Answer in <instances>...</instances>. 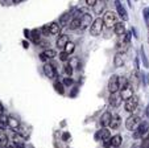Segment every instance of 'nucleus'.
Segmentation results:
<instances>
[{
    "mask_svg": "<svg viewBox=\"0 0 149 148\" xmlns=\"http://www.w3.org/2000/svg\"><path fill=\"white\" fill-rule=\"evenodd\" d=\"M118 21H119L118 16H116V13H113V12H106V13L103 15V22H104V25L107 27V28L113 27Z\"/></svg>",
    "mask_w": 149,
    "mask_h": 148,
    "instance_id": "nucleus-1",
    "label": "nucleus"
},
{
    "mask_svg": "<svg viewBox=\"0 0 149 148\" xmlns=\"http://www.w3.org/2000/svg\"><path fill=\"white\" fill-rule=\"evenodd\" d=\"M103 27H104V22H103V19H96L93 21L91 24V28H90V32L93 36H99L103 31Z\"/></svg>",
    "mask_w": 149,
    "mask_h": 148,
    "instance_id": "nucleus-2",
    "label": "nucleus"
},
{
    "mask_svg": "<svg viewBox=\"0 0 149 148\" xmlns=\"http://www.w3.org/2000/svg\"><path fill=\"white\" fill-rule=\"evenodd\" d=\"M139 124H140V118L136 116V115L130 116L125 122V127H127V130H130V131H136Z\"/></svg>",
    "mask_w": 149,
    "mask_h": 148,
    "instance_id": "nucleus-3",
    "label": "nucleus"
},
{
    "mask_svg": "<svg viewBox=\"0 0 149 148\" xmlns=\"http://www.w3.org/2000/svg\"><path fill=\"white\" fill-rule=\"evenodd\" d=\"M120 89V78L118 76H112L108 81V91L112 93H118V90Z\"/></svg>",
    "mask_w": 149,
    "mask_h": 148,
    "instance_id": "nucleus-4",
    "label": "nucleus"
},
{
    "mask_svg": "<svg viewBox=\"0 0 149 148\" xmlns=\"http://www.w3.org/2000/svg\"><path fill=\"white\" fill-rule=\"evenodd\" d=\"M137 105H139L137 98L133 95V97H131L130 99H127V101H125L124 109H125V111H128V112H133L136 109H137Z\"/></svg>",
    "mask_w": 149,
    "mask_h": 148,
    "instance_id": "nucleus-5",
    "label": "nucleus"
},
{
    "mask_svg": "<svg viewBox=\"0 0 149 148\" xmlns=\"http://www.w3.org/2000/svg\"><path fill=\"white\" fill-rule=\"evenodd\" d=\"M146 132H148V123L143 122V123H140L139 127L136 128L135 134H133V137H135V139H140V137H143Z\"/></svg>",
    "mask_w": 149,
    "mask_h": 148,
    "instance_id": "nucleus-6",
    "label": "nucleus"
},
{
    "mask_svg": "<svg viewBox=\"0 0 149 148\" xmlns=\"http://www.w3.org/2000/svg\"><path fill=\"white\" fill-rule=\"evenodd\" d=\"M95 139L96 140H103V142H107L108 139H111V134H110V131H108L106 127H103V128H100L95 134Z\"/></svg>",
    "mask_w": 149,
    "mask_h": 148,
    "instance_id": "nucleus-7",
    "label": "nucleus"
},
{
    "mask_svg": "<svg viewBox=\"0 0 149 148\" xmlns=\"http://www.w3.org/2000/svg\"><path fill=\"white\" fill-rule=\"evenodd\" d=\"M121 101H123V98H121L120 93H112V94L110 95V99H108L110 106H112V107H119Z\"/></svg>",
    "mask_w": 149,
    "mask_h": 148,
    "instance_id": "nucleus-8",
    "label": "nucleus"
},
{
    "mask_svg": "<svg viewBox=\"0 0 149 148\" xmlns=\"http://www.w3.org/2000/svg\"><path fill=\"white\" fill-rule=\"evenodd\" d=\"M120 95H121V98H123L124 101L130 99L131 97H133V90H132V87H131L128 83H125V86H124L123 89H121Z\"/></svg>",
    "mask_w": 149,
    "mask_h": 148,
    "instance_id": "nucleus-9",
    "label": "nucleus"
},
{
    "mask_svg": "<svg viewBox=\"0 0 149 148\" xmlns=\"http://www.w3.org/2000/svg\"><path fill=\"white\" fill-rule=\"evenodd\" d=\"M44 73H45L49 78H54V77H57V72H56V69H54V66L52 64L44 65Z\"/></svg>",
    "mask_w": 149,
    "mask_h": 148,
    "instance_id": "nucleus-10",
    "label": "nucleus"
},
{
    "mask_svg": "<svg viewBox=\"0 0 149 148\" xmlns=\"http://www.w3.org/2000/svg\"><path fill=\"white\" fill-rule=\"evenodd\" d=\"M111 120H112V114L110 111H106L100 118V124L103 127H107V126H110Z\"/></svg>",
    "mask_w": 149,
    "mask_h": 148,
    "instance_id": "nucleus-11",
    "label": "nucleus"
},
{
    "mask_svg": "<svg viewBox=\"0 0 149 148\" xmlns=\"http://www.w3.org/2000/svg\"><path fill=\"white\" fill-rule=\"evenodd\" d=\"M8 127H11L15 132H19V128L21 126H20L19 119H16L15 116H8Z\"/></svg>",
    "mask_w": 149,
    "mask_h": 148,
    "instance_id": "nucleus-12",
    "label": "nucleus"
},
{
    "mask_svg": "<svg viewBox=\"0 0 149 148\" xmlns=\"http://www.w3.org/2000/svg\"><path fill=\"white\" fill-rule=\"evenodd\" d=\"M115 6H116V9H118V15H119V16L123 17L124 20L128 19V15H127V12H125V8L121 6L120 0H116V1H115Z\"/></svg>",
    "mask_w": 149,
    "mask_h": 148,
    "instance_id": "nucleus-13",
    "label": "nucleus"
},
{
    "mask_svg": "<svg viewBox=\"0 0 149 148\" xmlns=\"http://www.w3.org/2000/svg\"><path fill=\"white\" fill-rule=\"evenodd\" d=\"M69 42V36L68 34H61V36L57 39V48H59V49H63V48L66 46V44Z\"/></svg>",
    "mask_w": 149,
    "mask_h": 148,
    "instance_id": "nucleus-14",
    "label": "nucleus"
},
{
    "mask_svg": "<svg viewBox=\"0 0 149 148\" xmlns=\"http://www.w3.org/2000/svg\"><path fill=\"white\" fill-rule=\"evenodd\" d=\"M82 27H83V28H87L88 25H91V24H93V17H91V15L90 13H84L83 16H82Z\"/></svg>",
    "mask_w": 149,
    "mask_h": 148,
    "instance_id": "nucleus-15",
    "label": "nucleus"
},
{
    "mask_svg": "<svg viewBox=\"0 0 149 148\" xmlns=\"http://www.w3.org/2000/svg\"><path fill=\"white\" fill-rule=\"evenodd\" d=\"M113 32H115L116 34H119V36L125 33V27H124L123 22H120V21L116 22L115 25H113Z\"/></svg>",
    "mask_w": 149,
    "mask_h": 148,
    "instance_id": "nucleus-16",
    "label": "nucleus"
},
{
    "mask_svg": "<svg viewBox=\"0 0 149 148\" xmlns=\"http://www.w3.org/2000/svg\"><path fill=\"white\" fill-rule=\"evenodd\" d=\"M49 32H50V34H59V32H61V25H59L58 22H52V24H49Z\"/></svg>",
    "mask_w": 149,
    "mask_h": 148,
    "instance_id": "nucleus-17",
    "label": "nucleus"
},
{
    "mask_svg": "<svg viewBox=\"0 0 149 148\" xmlns=\"http://www.w3.org/2000/svg\"><path fill=\"white\" fill-rule=\"evenodd\" d=\"M121 142H123V139H121L120 135H115V136H112V137L110 139V144L112 145V147H115V148L120 147V145H121Z\"/></svg>",
    "mask_w": 149,
    "mask_h": 148,
    "instance_id": "nucleus-18",
    "label": "nucleus"
},
{
    "mask_svg": "<svg viewBox=\"0 0 149 148\" xmlns=\"http://www.w3.org/2000/svg\"><path fill=\"white\" fill-rule=\"evenodd\" d=\"M81 25H82V20L79 19V17H73V19L70 20V24H69L70 29H78Z\"/></svg>",
    "mask_w": 149,
    "mask_h": 148,
    "instance_id": "nucleus-19",
    "label": "nucleus"
},
{
    "mask_svg": "<svg viewBox=\"0 0 149 148\" xmlns=\"http://www.w3.org/2000/svg\"><path fill=\"white\" fill-rule=\"evenodd\" d=\"M120 123H121L120 115H115V116H112V120H111V123H110V127L113 130H116L119 126H120Z\"/></svg>",
    "mask_w": 149,
    "mask_h": 148,
    "instance_id": "nucleus-20",
    "label": "nucleus"
},
{
    "mask_svg": "<svg viewBox=\"0 0 149 148\" xmlns=\"http://www.w3.org/2000/svg\"><path fill=\"white\" fill-rule=\"evenodd\" d=\"M63 49H65V52L69 54V56H70L71 53H74V49H75V44H74V42H71V41H69L68 44H66V46L63 48Z\"/></svg>",
    "mask_w": 149,
    "mask_h": 148,
    "instance_id": "nucleus-21",
    "label": "nucleus"
},
{
    "mask_svg": "<svg viewBox=\"0 0 149 148\" xmlns=\"http://www.w3.org/2000/svg\"><path fill=\"white\" fill-rule=\"evenodd\" d=\"M9 144L8 142V136H6V135H0V147L1 148H7Z\"/></svg>",
    "mask_w": 149,
    "mask_h": 148,
    "instance_id": "nucleus-22",
    "label": "nucleus"
},
{
    "mask_svg": "<svg viewBox=\"0 0 149 148\" xmlns=\"http://www.w3.org/2000/svg\"><path fill=\"white\" fill-rule=\"evenodd\" d=\"M8 127V116L0 115V128H7Z\"/></svg>",
    "mask_w": 149,
    "mask_h": 148,
    "instance_id": "nucleus-23",
    "label": "nucleus"
},
{
    "mask_svg": "<svg viewBox=\"0 0 149 148\" xmlns=\"http://www.w3.org/2000/svg\"><path fill=\"white\" fill-rule=\"evenodd\" d=\"M44 54L46 56V58L48 60H52V58H54V57L57 56V53L53 51V49H46V51H44Z\"/></svg>",
    "mask_w": 149,
    "mask_h": 148,
    "instance_id": "nucleus-24",
    "label": "nucleus"
},
{
    "mask_svg": "<svg viewBox=\"0 0 149 148\" xmlns=\"http://www.w3.org/2000/svg\"><path fill=\"white\" fill-rule=\"evenodd\" d=\"M113 62H115V66H119V67L123 66V64H124V61H123L120 54H116L115 58H113Z\"/></svg>",
    "mask_w": 149,
    "mask_h": 148,
    "instance_id": "nucleus-25",
    "label": "nucleus"
},
{
    "mask_svg": "<svg viewBox=\"0 0 149 148\" xmlns=\"http://www.w3.org/2000/svg\"><path fill=\"white\" fill-rule=\"evenodd\" d=\"M63 86H65V85H62L61 82H56V83H54V89H56L57 91L59 93V94H63V93H65V89H63Z\"/></svg>",
    "mask_w": 149,
    "mask_h": 148,
    "instance_id": "nucleus-26",
    "label": "nucleus"
},
{
    "mask_svg": "<svg viewBox=\"0 0 149 148\" xmlns=\"http://www.w3.org/2000/svg\"><path fill=\"white\" fill-rule=\"evenodd\" d=\"M32 40H33V42H36V44H40V33H38V31L32 32Z\"/></svg>",
    "mask_w": 149,
    "mask_h": 148,
    "instance_id": "nucleus-27",
    "label": "nucleus"
},
{
    "mask_svg": "<svg viewBox=\"0 0 149 148\" xmlns=\"http://www.w3.org/2000/svg\"><path fill=\"white\" fill-rule=\"evenodd\" d=\"M59 20H61L62 24H65V22H70V12H68V13H65V15H62Z\"/></svg>",
    "mask_w": 149,
    "mask_h": 148,
    "instance_id": "nucleus-28",
    "label": "nucleus"
},
{
    "mask_svg": "<svg viewBox=\"0 0 149 148\" xmlns=\"http://www.w3.org/2000/svg\"><path fill=\"white\" fill-rule=\"evenodd\" d=\"M78 58H71L70 60V61H69V66H71V67H73V69H74V67H77V66H78Z\"/></svg>",
    "mask_w": 149,
    "mask_h": 148,
    "instance_id": "nucleus-29",
    "label": "nucleus"
},
{
    "mask_svg": "<svg viewBox=\"0 0 149 148\" xmlns=\"http://www.w3.org/2000/svg\"><path fill=\"white\" fill-rule=\"evenodd\" d=\"M68 57H69V54L66 53L65 51L59 53V60H61V61H66V60H68Z\"/></svg>",
    "mask_w": 149,
    "mask_h": 148,
    "instance_id": "nucleus-30",
    "label": "nucleus"
},
{
    "mask_svg": "<svg viewBox=\"0 0 149 148\" xmlns=\"http://www.w3.org/2000/svg\"><path fill=\"white\" fill-rule=\"evenodd\" d=\"M73 83H74V81L71 78H63V85L65 86H71Z\"/></svg>",
    "mask_w": 149,
    "mask_h": 148,
    "instance_id": "nucleus-31",
    "label": "nucleus"
},
{
    "mask_svg": "<svg viewBox=\"0 0 149 148\" xmlns=\"http://www.w3.org/2000/svg\"><path fill=\"white\" fill-rule=\"evenodd\" d=\"M96 3H98V0H86V4L88 7H95Z\"/></svg>",
    "mask_w": 149,
    "mask_h": 148,
    "instance_id": "nucleus-32",
    "label": "nucleus"
},
{
    "mask_svg": "<svg viewBox=\"0 0 149 148\" xmlns=\"http://www.w3.org/2000/svg\"><path fill=\"white\" fill-rule=\"evenodd\" d=\"M95 8H96L95 12H98V13H102V12H103V9H104V6H103V4H102V6H98V3H96Z\"/></svg>",
    "mask_w": 149,
    "mask_h": 148,
    "instance_id": "nucleus-33",
    "label": "nucleus"
},
{
    "mask_svg": "<svg viewBox=\"0 0 149 148\" xmlns=\"http://www.w3.org/2000/svg\"><path fill=\"white\" fill-rule=\"evenodd\" d=\"M65 72L68 73V76H71V73H73V67L69 66V65H66V66H65Z\"/></svg>",
    "mask_w": 149,
    "mask_h": 148,
    "instance_id": "nucleus-34",
    "label": "nucleus"
},
{
    "mask_svg": "<svg viewBox=\"0 0 149 148\" xmlns=\"http://www.w3.org/2000/svg\"><path fill=\"white\" fill-rule=\"evenodd\" d=\"M42 32H44V34H50V32H49V25L44 27V28H42Z\"/></svg>",
    "mask_w": 149,
    "mask_h": 148,
    "instance_id": "nucleus-35",
    "label": "nucleus"
},
{
    "mask_svg": "<svg viewBox=\"0 0 149 148\" xmlns=\"http://www.w3.org/2000/svg\"><path fill=\"white\" fill-rule=\"evenodd\" d=\"M143 147H144V148H149V137H148V139H145V140H144V143H143Z\"/></svg>",
    "mask_w": 149,
    "mask_h": 148,
    "instance_id": "nucleus-36",
    "label": "nucleus"
},
{
    "mask_svg": "<svg viewBox=\"0 0 149 148\" xmlns=\"http://www.w3.org/2000/svg\"><path fill=\"white\" fill-rule=\"evenodd\" d=\"M40 58H41L42 61H46V60H48V58H46V56H45V54H44V53H42V54H40Z\"/></svg>",
    "mask_w": 149,
    "mask_h": 148,
    "instance_id": "nucleus-37",
    "label": "nucleus"
},
{
    "mask_svg": "<svg viewBox=\"0 0 149 148\" xmlns=\"http://www.w3.org/2000/svg\"><path fill=\"white\" fill-rule=\"evenodd\" d=\"M69 136H70V135H69L68 132H66V134H63V140H69V139H70Z\"/></svg>",
    "mask_w": 149,
    "mask_h": 148,
    "instance_id": "nucleus-38",
    "label": "nucleus"
},
{
    "mask_svg": "<svg viewBox=\"0 0 149 148\" xmlns=\"http://www.w3.org/2000/svg\"><path fill=\"white\" fill-rule=\"evenodd\" d=\"M1 112H3V105L0 103V115H1Z\"/></svg>",
    "mask_w": 149,
    "mask_h": 148,
    "instance_id": "nucleus-39",
    "label": "nucleus"
},
{
    "mask_svg": "<svg viewBox=\"0 0 149 148\" xmlns=\"http://www.w3.org/2000/svg\"><path fill=\"white\" fill-rule=\"evenodd\" d=\"M15 3H20V1H21V0H13Z\"/></svg>",
    "mask_w": 149,
    "mask_h": 148,
    "instance_id": "nucleus-40",
    "label": "nucleus"
},
{
    "mask_svg": "<svg viewBox=\"0 0 149 148\" xmlns=\"http://www.w3.org/2000/svg\"><path fill=\"white\" fill-rule=\"evenodd\" d=\"M135 148H144V147H135Z\"/></svg>",
    "mask_w": 149,
    "mask_h": 148,
    "instance_id": "nucleus-41",
    "label": "nucleus"
},
{
    "mask_svg": "<svg viewBox=\"0 0 149 148\" xmlns=\"http://www.w3.org/2000/svg\"><path fill=\"white\" fill-rule=\"evenodd\" d=\"M0 1H6V0H0Z\"/></svg>",
    "mask_w": 149,
    "mask_h": 148,
    "instance_id": "nucleus-42",
    "label": "nucleus"
},
{
    "mask_svg": "<svg viewBox=\"0 0 149 148\" xmlns=\"http://www.w3.org/2000/svg\"><path fill=\"white\" fill-rule=\"evenodd\" d=\"M148 41H149V39H148Z\"/></svg>",
    "mask_w": 149,
    "mask_h": 148,
    "instance_id": "nucleus-43",
    "label": "nucleus"
}]
</instances>
